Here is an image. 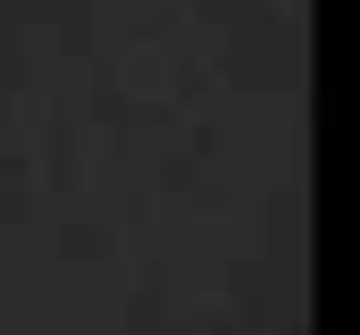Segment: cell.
I'll use <instances>...</instances> for the list:
<instances>
[]
</instances>
